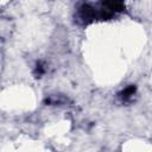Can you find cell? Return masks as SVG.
<instances>
[{"instance_id":"6da1fadb","label":"cell","mask_w":152,"mask_h":152,"mask_svg":"<svg viewBox=\"0 0 152 152\" xmlns=\"http://www.w3.org/2000/svg\"><path fill=\"white\" fill-rule=\"evenodd\" d=\"M134 91H135V87H133V86H131V87H127L122 93H121V97L124 99V100H127V99H129L133 94H134Z\"/></svg>"}]
</instances>
